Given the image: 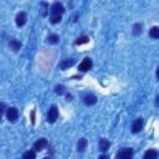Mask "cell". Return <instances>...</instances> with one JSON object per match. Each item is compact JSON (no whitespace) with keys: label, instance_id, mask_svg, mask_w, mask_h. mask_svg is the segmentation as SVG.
I'll return each instance as SVG.
<instances>
[{"label":"cell","instance_id":"obj_18","mask_svg":"<svg viewBox=\"0 0 159 159\" xmlns=\"http://www.w3.org/2000/svg\"><path fill=\"white\" fill-rule=\"evenodd\" d=\"M58 36L56 35V34H52V35H50L48 37H47V41L50 42V43H57L58 42Z\"/></svg>","mask_w":159,"mask_h":159},{"label":"cell","instance_id":"obj_9","mask_svg":"<svg viewBox=\"0 0 159 159\" xmlns=\"http://www.w3.org/2000/svg\"><path fill=\"white\" fill-rule=\"evenodd\" d=\"M109 147H111V143H109L108 139H106V138H101V139H99L98 148H99L101 152H106V150H108Z\"/></svg>","mask_w":159,"mask_h":159},{"label":"cell","instance_id":"obj_8","mask_svg":"<svg viewBox=\"0 0 159 159\" xmlns=\"http://www.w3.org/2000/svg\"><path fill=\"white\" fill-rule=\"evenodd\" d=\"M26 20H27V16H26V14L24 12V11H21V12H19L17 15H16V25L20 27V26H24L25 24H26Z\"/></svg>","mask_w":159,"mask_h":159},{"label":"cell","instance_id":"obj_20","mask_svg":"<svg viewBox=\"0 0 159 159\" xmlns=\"http://www.w3.org/2000/svg\"><path fill=\"white\" fill-rule=\"evenodd\" d=\"M63 89H65V87H63V86H56V88H55V91H56V93H57V94H62V93L65 92Z\"/></svg>","mask_w":159,"mask_h":159},{"label":"cell","instance_id":"obj_16","mask_svg":"<svg viewBox=\"0 0 159 159\" xmlns=\"http://www.w3.org/2000/svg\"><path fill=\"white\" fill-rule=\"evenodd\" d=\"M22 159H36V154L34 150H27L22 154Z\"/></svg>","mask_w":159,"mask_h":159},{"label":"cell","instance_id":"obj_14","mask_svg":"<svg viewBox=\"0 0 159 159\" xmlns=\"http://www.w3.org/2000/svg\"><path fill=\"white\" fill-rule=\"evenodd\" d=\"M83 102H84L87 106H93V104L97 102V98H96V96H93V94H87V96L83 98Z\"/></svg>","mask_w":159,"mask_h":159},{"label":"cell","instance_id":"obj_11","mask_svg":"<svg viewBox=\"0 0 159 159\" xmlns=\"http://www.w3.org/2000/svg\"><path fill=\"white\" fill-rule=\"evenodd\" d=\"M73 63H75V60H73V58H66V60H63V61L60 63V68H61V70H67L68 67L73 66Z\"/></svg>","mask_w":159,"mask_h":159},{"label":"cell","instance_id":"obj_23","mask_svg":"<svg viewBox=\"0 0 159 159\" xmlns=\"http://www.w3.org/2000/svg\"><path fill=\"white\" fill-rule=\"evenodd\" d=\"M71 98H72V96L71 94H67V101H71Z\"/></svg>","mask_w":159,"mask_h":159},{"label":"cell","instance_id":"obj_2","mask_svg":"<svg viewBox=\"0 0 159 159\" xmlns=\"http://www.w3.org/2000/svg\"><path fill=\"white\" fill-rule=\"evenodd\" d=\"M65 12V7L61 2H53L51 5V16H62Z\"/></svg>","mask_w":159,"mask_h":159},{"label":"cell","instance_id":"obj_21","mask_svg":"<svg viewBox=\"0 0 159 159\" xmlns=\"http://www.w3.org/2000/svg\"><path fill=\"white\" fill-rule=\"evenodd\" d=\"M2 112H4V104H0V120H1V117H2Z\"/></svg>","mask_w":159,"mask_h":159},{"label":"cell","instance_id":"obj_15","mask_svg":"<svg viewBox=\"0 0 159 159\" xmlns=\"http://www.w3.org/2000/svg\"><path fill=\"white\" fill-rule=\"evenodd\" d=\"M149 36L153 37V39H158L159 37V27L158 26H153L149 30Z\"/></svg>","mask_w":159,"mask_h":159},{"label":"cell","instance_id":"obj_17","mask_svg":"<svg viewBox=\"0 0 159 159\" xmlns=\"http://www.w3.org/2000/svg\"><path fill=\"white\" fill-rule=\"evenodd\" d=\"M133 34L134 35H140L142 34V24H134V26H133Z\"/></svg>","mask_w":159,"mask_h":159},{"label":"cell","instance_id":"obj_1","mask_svg":"<svg viewBox=\"0 0 159 159\" xmlns=\"http://www.w3.org/2000/svg\"><path fill=\"white\" fill-rule=\"evenodd\" d=\"M133 158V149L132 148H123L116 154V159H132Z\"/></svg>","mask_w":159,"mask_h":159},{"label":"cell","instance_id":"obj_19","mask_svg":"<svg viewBox=\"0 0 159 159\" xmlns=\"http://www.w3.org/2000/svg\"><path fill=\"white\" fill-rule=\"evenodd\" d=\"M88 40H89V39H88L87 36H81V37H78V39L76 40V42H75V43H76V45H82V43H87V42H88Z\"/></svg>","mask_w":159,"mask_h":159},{"label":"cell","instance_id":"obj_24","mask_svg":"<svg viewBox=\"0 0 159 159\" xmlns=\"http://www.w3.org/2000/svg\"><path fill=\"white\" fill-rule=\"evenodd\" d=\"M43 159H50V158H43Z\"/></svg>","mask_w":159,"mask_h":159},{"label":"cell","instance_id":"obj_10","mask_svg":"<svg viewBox=\"0 0 159 159\" xmlns=\"http://www.w3.org/2000/svg\"><path fill=\"white\" fill-rule=\"evenodd\" d=\"M143 159H158V152L155 149H149L144 153Z\"/></svg>","mask_w":159,"mask_h":159},{"label":"cell","instance_id":"obj_22","mask_svg":"<svg viewBox=\"0 0 159 159\" xmlns=\"http://www.w3.org/2000/svg\"><path fill=\"white\" fill-rule=\"evenodd\" d=\"M98 159H108V157H107V155H101Z\"/></svg>","mask_w":159,"mask_h":159},{"label":"cell","instance_id":"obj_4","mask_svg":"<svg viewBox=\"0 0 159 159\" xmlns=\"http://www.w3.org/2000/svg\"><path fill=\"white\" fill-rule=\"evenodd\" d=\"M17 117H19V111H17V108H15V107H9V108L6 109V118H7L10 122H15V120L17 119Z\"/></svg>","mask_w":159,"mask_h":159},{"label":"cell","instance_id":"obj_13","mask_svg":"<svg viewBox=\"0 0 159 159\" xmlns=\"http://www.w3.org/2000/svg\"><path fill=\"white\" fill-rule=\"evenodd\" d=\"M9 46H10L11 50L17 51V50H20V47H21V42H20L19 40H16V39H11L10 42H9Z\"/></svg>","mask_w":159,"mask_h":159},{"label":"cell","instance_id":"obj_5","mask_svg":"<svg viewBox=\"0 0 159 159\" xmlns=\"http://www.w3.org/2000/svg\"><path fill=\"white\" fill-rule=\"evenodd\" d=\"M47 144H48V142H47L46 138H40V139H37V140L34 143V149H35L36 152H41L42 149H45V148L47 147Z\"/></svg>","mask_w":159,"mask_h":159},{"label":"cell","instance_id":"obj_7","mask_svg":"<svg viewBox=\"0 0 159 159\" xmlns=\"http://www.w3.org/2000/svg\"><path fill=\"white\" fill-rule=\"evenodd\" d=\"M142 128H143V119L142 118H137L132 124V132L133 133H139L142 130Z\"/></svg>","mask_w":159,"mask_h":159},{"label":"cell","instance_id":"obj_3","mask_svg":"<svg viewBox=\"0 0 159 159\" xmlns=\"http://www.w3.org/2000/svg\"><path fill=\"white\" fill-rule=\"evenodd\" d=\"M58 117V109L56 106H51L48 112H47V122L48 123H55Z\"/></svg>","mask_w":159,"mask_h":159},{"label":"cell","instance_id":"obj_12","mask_svg":"<svg viewBox=\"0 0 159 159\" xmlns=\"http://www.w3.org/2000/svg\"><path fill=\"white\" fill-rule=\"evenodd\" d=\"M87 144H88V142H87V139L86 138H81L80 140H78V143H77V150L78 152H84L86 150V147H87Z\"/></svg>","mask_w":159,"mask_h":159},{"label":"cell","instance_id":"obj_6","mask_svg":"<svg viewBox=\"0 0 159 159\" xmlns=\"http://www.w3.org/2000/svg\"><path fill=\"white\" fill-rule=\"evenodd\" d=\"M91 67H92V61H91V58L86 57V58L80 63L78 70H80V71H82V72H86V71L91 70Z\"/></svg>","mask_w":159,"mask_h":159}]
</instances>
